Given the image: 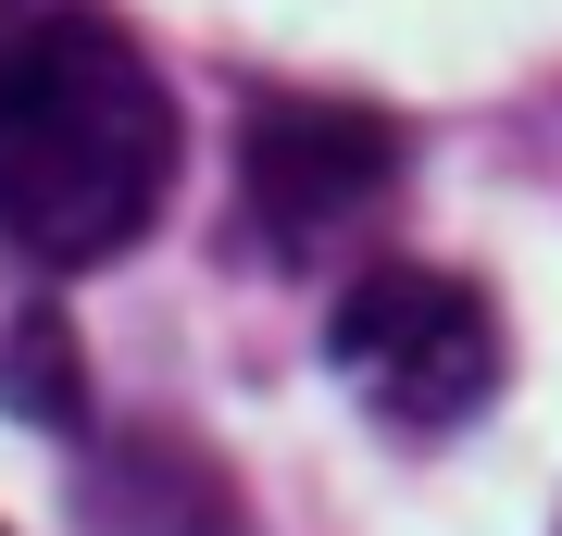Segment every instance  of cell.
Masks as SVG:
<instances>
[{
    "label": "cell",
    "instance_id": "obj_1",
    "mask_svg": "<svg viewBox=\"0 0 562 536\" xmlns=\"http://www.w3.org/2000/svg\"><path fill=\"white\" fill-rule=\"evenodd\" d=\"M176 187V100L125 25L76 0H0V250L88 275L138 250Z\"/></svg>",
    "mask_w": 562,
    "mask_h": 536
},
{
    "label": "cell",
    "instance_id": "obj_2",
    "mask_svg": "<svg viewBox=\"0 0 562 536\" xmlns=\"http://www.w3.org/2000/svg\"><path fill=\"white\" fill-rule=\"evenodd\" d=\"M325 375H338L387 437H462L501 399V312L475 275L438 262H375L325 312Z\"/></svg>",
    "mask_w": 562,
    "mask_h": 536
},
{
    "label": "cell",
    "instance_id": "obj_3",
    "mask_svg": "<svg viewBox=\"0 0 562 536\" xmlns=\"http://www.w3.org/2000/svg\"><path fill=\"white\" fill-rule=\"evenodd\" d=\"M401 125L362 100H313V88H262L238 113V238L276 275H313L350 238H375L401 199Z\"/></svg>",
    "mask_w": 562,
    "mask_h": 536
},
{
    "label": "cell",
    "instance_id": "obj_4",
    "mask_svg": "<svg viewBox=\"0 0 562 536\" xmlns=\"http://www.w3.org/2000/svg\"><path fill=\"white\" fill-rule=\"evenodd\" d=\"M76 512H88V536H250L238 487H225L188 437H113L88 461Z\"/></svg>",
    "mask_w": 562,
    "mask_h": 536
},
{
    "label": "cell",
    "instance_id": "obj_5",
    "mask_svg": "<svg viewBox=\"0 0 562 536\" xmlns=\"http://www.w3.org/2000/svg\"><path fill=\"white\" fill-rule=\"evenodd\" d=\"M0 412L76 424V338H63L38 299H0Z\"/></svg>",
    "mask_w": 562,
    "mask_h": 536
}]
</instances>
